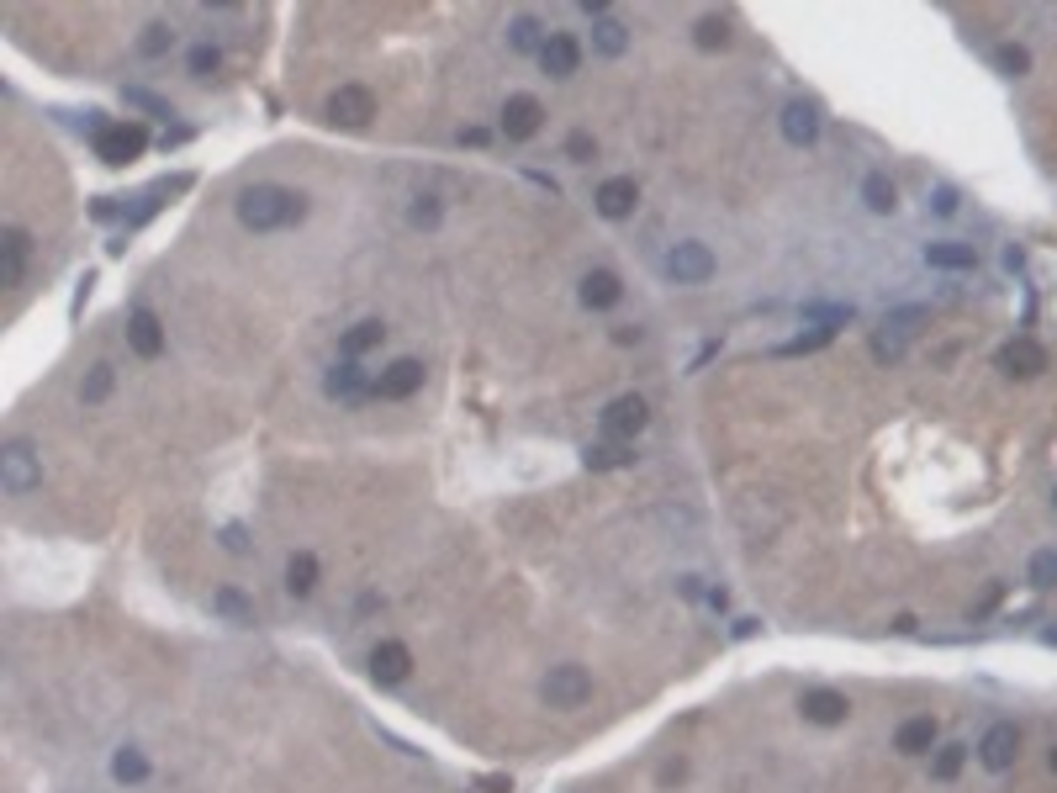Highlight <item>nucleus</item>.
<instances>
[{
    "instance_id": "f257e3e1",
    "label": "nucleus",
    "mask_w": 1057,
    "mask_h": 793,
    "mask_svg": "<svg viewBox=\"0 0 1057 793\" xmlns=\"http://www.w3.org/2000/svg\"><path fill=\"white\" fill-rule=\"evenodd\" d=\"M307 217V196L302 191H286V186H249L238 196V223L249 233H281L291 223Z\"/></svg>"
},
{
    "instance_id": "f03ea898",
    "label": "nucleus",
    "mask_w": 1057,
    "mask_h": 793,
    "mask_svg": "<svg viewBox=\"0 0 1057 793\" xmlns=\"http://www.w3.org/2000/svg\"><path fill=\"white\" fill-rule=\"evenodd\" d=\"M143 149H148V127L143 122H101L96 127V159L111 164V170L133 164Z\"/></svg>"
},
{
    "instance_id": "7ed1b4c3",
    "label": "nucleus",
    "mask_w": 1057,
    "mask_h": 793,
    "mask_svg": "<svg viewBox=\"0 0 1057 793\" xmlns=\"http://www.w3.org/2000/svg\"><path fill=\"white\" fill-rule=\"evenodd\" d=\"M37 482H43V460H37V450L27 445V439H11V445L0 450V487L22 497Z\"/></svg>"
},
{
    "instance_id": "20e7f679",
    "label": "nucleus",
    "mask_w": 1057,
    "mask_h": 793,
    "mask_svg": "<svg viewBox=\"0 0 1057 793\" xmlns=\"http://www.w3.org/2000/svg\"><path fill=\"white\" fill-rule=\"evenodd\" d=\"M666 275H672L677 286H703V281L714 275V254H709V244H698V238L677 244L672 254H666Z\"/></svg>"
},
{
    "instance_id": "39448f33",
    "label": "nucleus",
    "mask_w": 1057,
    "mask_h": 793,
    "mask_svg": "<svg viewBox=\"0 0 1057 793\" xmlns=\"http://www.w3.org/2000/svg\"><path fill=\"white\" fill-rule=\"evenodd\" d=\"M645 423H651V408H645V397H635V392H629V397H614V402L603 408V434L619 439V445H629V439H635Z\"/></svg>"
},
{
    "instance_id": "423d86ee",
    "label": "nucleus",
    "mask_w": 1057,
    "mask_h": 793,
    "mask_svg": "<svg viewBox=\"0 0 1057 793\" xmlns=\"http://www.w3.org/2000/svg\"><path fill=\"white\" fill-rule=\"evenodd\" d=\"M376 117V96H370L365 85H339L328 96V122L333 127H370Z\"/></svg>"
},
{
    "instance_id": "0eeeda50",
    "label": "nucleus",
    "mask_w": 1057,
    "mask_h": 793,
    "mask_svg": "<svg viewBox=\"0 0 1057 793\" xmlns=\"http://www.w3.org/2000/svg\"><path fill=\"white\" fill-rule=\"evenodd\" d=\"M423 386V360H413V355H402V360H392L386 371L376 376V386H370V397H386V402H407Z\"/></svg>"
},
{
    "instance_id": "6e6552de",
    "label": "nucleus",
    "mask_w": 1057,
    "mask_h": 793,
    "mask_svg": "<svg viewBox=\"0 0 1057 793\" xmlns=\"http://www.w3.org/2000/svg\"><path fill=\"white\" fill-rule=\"evenodd\" d=\"M592 698V677L582 667H555L545 677V704L550 709H582Z\"/></svg>"
},
{
    "instance_id": "1a4fd4ad",
    "label": "nucleus",
    "mask_w": 1057,
    "mask_h": 793,
    "mask_svg": "<svg viewBox=\"0 0 1057 793\" xmlns=\"http://www.w3.org/2000/svg\"><path fill=\"white\" fill-rule=\"evenodd\" d=\"M1015 756H1021V730L1015 725H989L984 741H978V762H984L989 772H1010Z\"/></svg>"
},
{
    "instance_id": "9d476101",
    "label": "nucleus",
    "mask_w": 1057,
    "mask_h": 793,
    "mask_svg": "<svg viewBox=\"0 0 1057 793\" xmlns=\"http://www.w3.org/2000/svg\"><path fill=\"white\" fill-rule=\"evenodd\" d=\"M540 69L555 80H571L582 69V43L571 32H545V48H540Z\"/></svg>"
},
{
    "instance_id": "9b49d317",
    "label": "nucleus",
    "mask_w": 1057,
    "mask_h": 793,
    "mask_svg": "<svg viewBox=\"0 0 1057 793\" xmlns=\"http://www.w3.org/2000/svg\"><path fill=\"white\" fill-rule=\"evenodd\" d=\"M127 349H133L138 360H159L164 355V323H159V312L138 307L133 318H127Z\"/></svg>"
},
{
    "instance_id": "f8f14e48",
    "label": "nucleus",
    "mask_w": 1057,
    "mask_h": 793,
    "mask_svg": "<svg viewBox=\"0 0 1057 793\" xmlns=\"http://www.w3.org/2000/svg\"><path fill=\"white\" fill-rule=\"evenodd\" d=\"M999 371L1005 376H1042L1047 371V349L1036 344V339H1010L1005 349H999Z\"/></svg>"
},
{
    "instance_id": "ddd939ff",
    "label": "nucleus",
    "mask_w": 1057,
    "mask_h": 793,
    "mask_svg": "<svg viewBox=\"0 0 1057 793\" xmlns=\"http://www.w3.org/2000/svg\"><path fill=\"white\" fill-rule=\"evenodd\" d=\"M799 714L809 719V725H846L851 704H846V693H836V688H809L799 698Z\"/></svg>"
},
{
    "instance_id": "4468645a",
    "label": "nucleus",
    "mask_w": 1057,
    "mask_h": 793,
    "mask_svg": "<svg viewBox=\"0 0 1057 793\" xmlns=\"http://www.w3.org/2000/svg\"><path fill=\"white\" fill-rule=\"evenodd\" d=\"M592 201H598V212L608 217V223H624V217L635 212V201H640V186L629 175H614V180H603Z\"/></svg>"
},
{
    "instance_id": "2eb2a0df",
    "label": "nucleus",
    "mask_w": 1057,
    "mask_h": 793,
    "mask_svg": "<svg viewBox=\"0 0 1057 793\" xmlns=\"http://www.w3.org/2000/svg\"><path fill=\"white\" fill-rule=\"evenodd\" d=\"M540 122H545V106L534 101V96H508V106H503V133L513 143L534 138V133H540Z\"/></svg>"
},
{
    "instance_id": "dca6fc26",
    "label": "nucleus",
    "mask_w": 1057,
    "mask_h": 793,
    "mask_svg": "<svg viewBox=\"0 0 1057 793\" xmlns=\"http://www.w3.org/2000/svg\"><path fill=\"white\" fill-rule=\"evenodd\" d=\"M407 672H413V651L402 640H381L370 651V677L376 682H407Z\"/></svg>"
},
{
    "instance_id": "f3484780",
    "label": "nucleus",
    "mask_w": 1057,
    "mask_h": 793,
    "mask_svg": "<svg viewBox=\"0 0 1057 793\" xmlns=\"http://www.w3.org/2000/svg\"><path fill=\"white\" fill-rule=\"evenodd\" d=\"M323 386H328V397H339V402H360V397H370V386H376V381L360 371V360H339L323 376Z\"/></svg>"
},
{
    "instance_id": "a211bd4d",
    "label": "nucleus",
    "mask_w": 1057,
    "mask_h": 793,
    "mask_svg": "<svg viewBox=\"0 0 1057 793\" xmlns=\"http://www.w3.org/2000/svg\"><path fill=\"white\" fill-rule=\"evenodd\" d=\"M27 254H32V238H27L22 228H6V233H0V281H6V286H22Z\"/></svg>"
},
{
    "instance_id": "6ab92c4d",
    "label": "nucleus",
    "mask_w": 1057,
    "mask_h": 793,
    "mask_svg": "<svg viewBox=\"0 0 1057 793\" xmlns=\"http://www.w3.org/2000/svg\"><path fill=\"white\" fill-rule=\"evenodd\" d=\"M783 138L799 143V149H809V143L820 138V106L814 101H788L783 106Z\"/></svg>"
},
{
    "instance_id": "aec40b11",
    "label": "nucleus",
    "mask_w": 1057,
    "mask_h": 793,
    "mask_svg": "<svg viewBox=\"0 0 1057 793\" xmlns=\"http://www.w3.org/2000/svg\"><path fill=\"white\" fill-rule=\"evenodd\" d=\"M936 719L931 714H915V719H904V725L894 730V751L899 756H925V751H936Z\"/></svg>"
},
{
    "instance_id": "412c9836",
    "label": "nucleus",
    "mask_w": 1057,
    "mask_h": 793,
    "mask_svg": "<svg viewBox=\"0 0 1057 793\" xmlns=\"http://www.w3.org/2000/svg\"><path fill=\"white\" fill-rule=\"evenodd\" d=\"M577 297H582V307L603 312V307H614V302L624 297V286H619V275H614V270H587Z\"/></svg>"
},
{
    "instance_id": "4be33fe9",
    "label": "nucleus",
    "mask_w": 1057,
    "mask_h": 793,
    "mask_svg": "<svg viewBox=\"0 0 1057 793\" xmlns=\"http://www.w3.org/2000/svg\"><path fill=\"white\" fill-rule=\"evenodd\" d=\"M925 265L931 270H978V249L941 238V244H925Z\"/></svg>"
},
{
    "instance_id": "5701e85b",
    "label": "nucleus",
    "mask_w": 1057,
    "mask_h": 793,
    "mask_svg": "<svg viewBox=\"0 0 1057 793\" xmlns=\"http://www.w3.org/2000/svg\"><path fill=\"white\" fill-rule=\"evenodd\" d=\"M386 344V328H381V318H365V323H355L349 334L339 339V355L344 360H360V355H370V349H381Z\"/></svg>"
},
{
    "instance_id": "b1692460",
    "label": "nucleus",
    "mask_w": 1057,
    "mask_h": 793,
    "mask_svg": "<svg viewBox=\"0 0 1057 793\" xmlns=\"http://www.w3.org/2000/svg\"><path fill=\"white\" fill-rule=\"evenodd\" d=\"M312 587H318V556L312 550H296L286 561V593L291 598H312Z\"/></svg>"
},
{
    "instance_id": "393cba45",
    "label": "nucleus",
    "mask_w": 1057,
    "mask_h": 793,
    "mask_svg": "<svg viewBox=\"0 0 1057 793\" xmlns=\"http://www.w3.org/2000/svg\"><path fill=\"white\" fill-rule=\"evenodd\" d=\"M111 386H117V371H111L106 360H101V365H90L85 381H80V402H85V408H101V402L111 397Z\"/></svg>"
},
{
    "instance_id": "a878e982",
    "label": "nucleus",
    "mask_w": 1057,
    "mask_h": 793,
    "mask_svg": "<svg viewBox=\"0 0 1057 793\" xmlns=\"http://www.w3.org/2000/svg\"><path fill=\"white\" fill-rule=\"evenodd\" d=\"M592 43H598V53H608V59H619V53L629 48V32H624V22H614V16H598V22H592Z\"/></svg>"
},
{
    "instance_id": "bb28decb",
    "label": "nucleus",
    "mask_w": 1057,
    "mask_h": 793,
    "mask_svg": "<svg viewBox=\"0 0 1057 793\" xmlns=\"http://www.w3.org/2000/svg\"><path fill=\"white\" fill-rule=\"evenodd\" d=\"M804 318H809L814 328H830V334H836V328H846L851 318H857V312H851V302H809Z\"/></svg>"
},
{
    "instance_id": "cd10ccee",
    "label": "nucleus",
    "mask_w": 1057,
    "mask_h": 793,
    "mask_svg": "<svg viewBox=\"0 0 1057 793\" xmlns=\"http://www.w3.org/2000/svg\"><path fill=\"white\" fill-rule=\"evenodd\" d=\"M111 778L117 783H143L148 778V756L138 746H122L117 756H111Z\"/></svg>"
},
{
    "instance_id": "c85d7f7f",
    "label": "nucleus",
    "mask_w": 1057,
    "mask_h": 793,
    "mask_svg": "<svg viewBox=\"0 0 1057 793\" xmlns=\"http://www.w3.org/2000/svg\"><path fill=\"white\" fill-rule=\"evenodd\" d=\"M862 201L873 212H894L899 207V191H894V180H888V175H867L862 180Z\"/></svg>"
},
{
    "instance_id": "c756f323",
    "label": "nucleus",
    "mask_w": 1057,
    "mask_h": 793,
    "mask_svg": "<svg viewBox=\"0 0 1057 793\" xmlns=\"http://www.w3.org/2000/svg\"><path fill=\"white\" fill-rule=\"evenodd\" d=\"M962 762H968V746H936V756H931V778H936V783H957Z\"/></svg>"
},
{
    "instance_id": "7c9ffc66",
    "label": "nucleus",
    "mask_w": 1057,
    "mask_h": 793,
    "mask_svg": "<svg viewBox=\"0 0 1057 793\" xmlns=\"http://www.w3.org/2000/svg\"><path fill=\"white\" fill-rule=\"evenodd\" d=\"M212 608H217V614H228L233 624H254V603L238 593V587H222V593L212 598Z\"/></svg>"
},
{
    "instance_id": "2f4dec72",
    "label": "nucleus",
    "mask_w": 1057,
    "mask_h": 793,
    "mask_svg": "<svg viewBox=\"0 0 1057 793\" xmlns=\"http://www.w3.org/2000/svg\"><path fill=\"white\" fill-rule=\"evenodd\" d=\"M508 43H513L518 53H540V48H545V38H540V22H534V16H513V27H508Z\"/></svg>"
},
{
    "instance_id": "473e14b6",
    "label": "nucleus",
    "mask_w": 1057,
    "mask_h": 793,
    "mask_svg": "<svg viewBox=\"0 0 1057 793\" xmlns=\"http://www.w3.org/2000/svg\"><path fill=\"white\" fill-rule=\"evenodd\" d=\"M587 466H592V471L629 466V445H619V439H603V445H587Z\"/></svg>"
},
{
    "instance_id": "72a5a7b5",
    "label": "nucleus",
    "mask_w": 1057,
    "mask_h": 793,
    "mask_svg": "<svg viewBox=\"0 0 1057 793\" xmlns=\"http://www.w3.org/2000/svg\"><path fill=\"white\" fill-rule=\"evenodd\" d=\"M175 48V32L164 27V22H154V27H143V38H138V53L143 59H164V53Z\"/></svg>"
},
{
    "instance_id": "f704fd0d",
    "label": "nucleus",
    "mask_w": 1057,
    "mask_h": 793,
    "mask_svg": "<svg viewBox=\"0 0 1057 793\" xmlns=\"http://www.w3.org/2000/svg\"><path fill=\"white\" fill-rule=\"evenodd\" d=\"M1026 577H1031V587H1057V550H1036Z\"/></svg>"
},
{
    "instance_id": "c9c22d12",
    "label": "nucleus",
    "mask_w": 1057,
    "mask_h": 793,
    "mask_svg": "<svg viewBox=\"0 0 1057 793\" xmlns=\"http://www.w3.org/2000/svg\"><path fill=\"white\" fill-rule=\"evenodd\" d=\"M830 339V328H814V334H799V339H788V344H777V355H814V349H825Z\"/></svg>"
},
{
    "instance_id": "e433bc0d",
    "label": "nucleus",
    "mask_w": 1057,
    "mask_h": 793,
    "mask_svg": "<svg viewBox=\"0 0 1057 793\" xmlns=\"http://www.w3.org/2000/svg\"><path fill=\"white\" fill-rule=\"evenodd\" d=\"M217 69H222V53H217L212 43H196V48H191V75H196V80H212Z\"/></svg>"
},
{
    "instance_id": "4c0bfd02",
    "label": "nucleus",
    "mask_w": 1057,
    "mask_h": 793,
    "mask_svg": "<svg viewBox=\"0 0 1057 793\" xmlns=\"http://www.w3.org/2000/svg\"><path fill=\"white\" fill-rule=\"evenodd\" d=\"M994 64L1005 69V75H1026L1031 69V53L1021 48V43H1005V48H994Z\"/></svg>"
},
{
    "instance_id": "58836bf2",
    "label": "nucleus",
    "mask_w": 1057,
    "mask_h": 793,
    "mask_svg": "<svg viewBox=\"0 0 1057 793\" xmlns=\"http://www.w3.org/2000/svg\"><path fill=\"white\" fill-rule=\"evenodd\" d=\"M730 43V27L719 22V16H703L698 22V48H725Z\"/></svg>"
},
{
    "instance_id": "ea45409f",
    "label": "nucleus",
    "mask_w": 1057,
    "mask_h": 793,
    "mask_svg": "<svg viewBox=\"0 0 1057 793\" xmlns=\"http://www.w3.org/2000/svg\"><path fill=\"white\" fill-rule=\"evenodd\" d=\"M407 217H413V228H434V223H439V201H434V196H418Z\"/></svg>"
},
{
    "instance_id": "a19ab883",
    "label": "nucleus",
    "mask_w": 1057,
    "mask_h": 793,
    "mask_svg": "<svg viewBox=\"0 0 1057 793\" xmlns=\"http://www.w3.org/2000/svg\"><path fill=\"white\" fill-rule=\"evenodd\" d=\"M222 545H228L233 556H244V550H249V534H244V524H228V529H222Z\"/></svg>"
},
{
    "instance_id": "79ce46f5",
    "label": "nucleus",
    "mask_w": 1057,
    "mask_h": 793,
    "mask_svg": "<svg viewBox=\"0 0 1057 793\" xmlns=\"http://www.w3.org/2000/svg\"><path fill=\"white\" fill-rule=\"evenodd\" d=\"M566 154L577 159V164H587V159H592V138H587V133H571V138H566Z\"/></svg>"
},
{
    "instance_id": "37998d69",
    "label": "nucleus",
    "mask_w": 1057,
    "mask_h": 793,
    "mask_svg": "<svg viewBox=\"0 0 1057 793\" xmlns=\"http://www.w3.org/2000/svg\"><path fill=\"white\" fill-rule=\"evenodd\" d=\"M127 101H133V106H148V112H159V117H170V106H164L159 96H148V90H127Z\"/></svg>"
},
{
    "instance_id": "c03bdc74",
    "label": "nucleus",
    "mask_w": 1057,
    "mask_h": 793,
    "mask_svg": "<svg viewBox=\"0 0 1057 793\" xmlns=\"http://www.w3.org/2000/svg\"><path fill=\"white\" fill-rule=\"evenodd\" d=\"M931 207H936L941 217H952V212H957V191H952V186H941V191L931 196Z\"/></svg>"
},
{
    "instance_id": "a18cd8bd",
    "label": "nucleus",
    "mask_w": 1057,
    "mask_h": 793,
    "mask_svg": "<svg viewBox=\"0 0 1057 793\" xmlns=\"http://www.w3.org/2000/svg\"><path fill=\"white\" fill-rule=\"evenodd\" d=\"M476 788H481V793H513V783H508V778H497V772H492V778H481Z\"/></svg>"
},
{
    "instance_id": "49530a36",
    "label": "nucleus",
    "mask_w": 1057,
    "mask_h": 793,
    "mask_svg": "<svg viewBox=\"0 0 1057 793\" xmlns=\"http://www.w3.org/2000/svg\"><path fill=\"white\" fill-rule=\"evenodd\" d=\"M1047 762H1052V772H1057V746H1052V756H1047Z\"/></svg>"
},
{
    "instance_id": "de8ad7c7",
    "label": "nucleus",
    "mask_w": 1057,
    "mask_h": 793,
    "mask_svg": "<svg viewBox=\"0 0 1057 793\" xmlns=\"http://www.w3.org/2000/svg\"><path fill=\"white\" fill-rule=\"evenodd\" d=\"M1052 503H1057V497H1052Z\"/></svg>"
}]
</instances>
